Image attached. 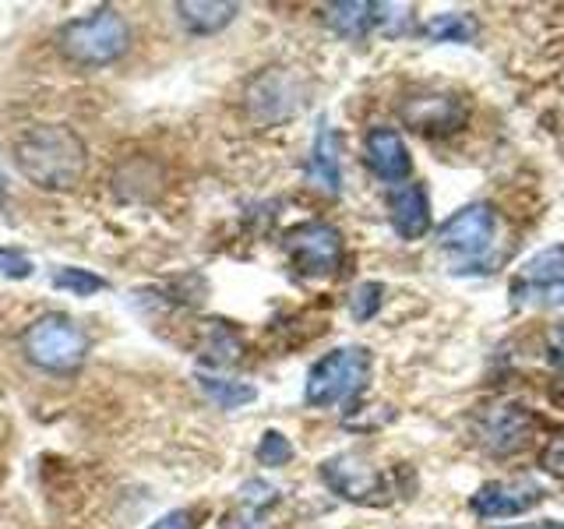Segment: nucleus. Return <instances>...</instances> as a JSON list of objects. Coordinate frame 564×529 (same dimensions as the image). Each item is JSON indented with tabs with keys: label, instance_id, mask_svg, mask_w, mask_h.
<instances>
[{
	"label": "nucleus",
	"instance_id": "1",
	"mask_svg": "<svg viewBox=\"0 0 564 529\" xmlns=\"http://www.w3.org/2000/svg\"><path fill=\"white\" fill-rule=\"evenodd\" d=\"M11 163L32 187L70 191L88 170V145L67 123H29L11 141Z\"/></svg>",
	"mask_w": 564,
	"mask_h": 529
},
{
	"label": "nucleus",
	"instance_id": "2",
	"mask_svg": "<svg viewBox=\"0 0 564 529\" xmlns=\"http://www.w3.org/2000/svg\"><path fill=\"white\" fill-rule=\"evenodd\" d=\"M57 50L75 67H110L131 50V22L110 4L93 8L57 29Z\"/></svg>",
	"mask_w": 564,
	"mask_h": 529
},
{
	"label": "nucleus",
	"instance_id": "3",
	"mask_svg": "<svg viewBox=\"0 0 564 529\" xmlns=\"http://www.w3.org/2000/svg\"><path fill=\"white\" fill-rule=\"evenodd\" d=\"M88 332L61 311L40 314L22 332V353L32 367L46 370V375H75L88 360Z\"/></svg>",
	"mask_w": 564,
	"mask_h": 529
},
{
	"label": "nucleus",
	"instance_id": "4",
	"mask_svg": "<svg viewBox=\"0 0 564 529\" xmlns=\"http://www.w3.org/2000/svg\"><path fill=\"white\" fill-rule=\"evenodd\" d=\"M370 349L367 346H339L325 353L307 370L304 399L314 410H328V406H343L357 399L370 381Z\"/></svg>",
	"mask_w": 564,
	"mask_h": 529
},
{
	"label": "nucleus",
	"instance_id": "5",
	"mask_svg": "<svg viewBox=\"0 0 564 529\" xmlns=\"http://www.w3.org/2000/svg\"><path fill=\"white\" fill-rule=\"evenodd\" d=\"M494 237H498V212L487 202H473L441 223L437 247L455 258V272H484Z\"/></svg>",
	"mask_w": 564,
	"mask_h": 529
},
{
	"label": "nucleus",
	"instance_id": "6",
	"mask_svg": "<svg viewBox=\"0 0 564 529\" xmlns=\"http://www.w3.org/2000/svg\"><path fill=\"white\" fill-rule=\"evenodd\" d=\"M300 106H304V82L296 78L293 67H264L243 88V110L261 128H275L296 117Z\"/></svg>",
	"mask_w": 564,
	"mask_h": 529
},
{
	"label": "nucleus",
	"instance_id": "7",
	"mask_svg": "<svg viewBox=\"0 0 564 529\" xmlns=\"http://www.w3.org/2000/svg\"><path fill=\"white\" fill-rule=\"evenodd\" d=\"M282 247H286V258H290L293 269L307 279L335 276L343 264V255H346L343 234L332 223H322V219L293 226L286 234V240H282Z\"/></svg>",
	"mask_w": 564,
	"mask_h": 529
},
{
	"label": "nucleus",
	"instance_id": "8",
	"mask_svg": "<svg viewBox=\"0 0 564 529\" xmlns=\"http://www.w3.org/2000/svg\"><path fill=\"white\" fill-rule=\"evenodd\" d=\"M536 434V413L525 410L522 402L498 399L476 417V441L498 458L522 452Z\"/></svg>",
	"mask_w": 564,
	"mask_h": 529
},
{
	"label": "nucleus",
	"instance_id": "9",
	"mask_svg": "<svg viewBox=\"0 0 564 529\" xmlns=\"http://www.w3.org/2000/svg\"><path fill=\"white\" fill-rule=\"evenodd\" d=\"M322 481L328 484L332 494H339L343 501H357V505H381L388 490L384 473L370 466L357 452H339L325 458Z\"/></svg>",
	"mask_w": 564,
	"mask_h": 529
},
{
	"label": "nucleus",
	"instance_id": "10",
	"mask_svg": "<svg viewBox=\"0 0 564 529\" xmlns=\"http://www.w3.org/2000/svg\"><path fill=\"white\" fill-rule=\"evenodd\" d=\"M543 501V487L533 481H487L469 498L476 519H516Z\"/></svg>",
	"mask_w": 564,
	"mask_h": 529
},
{
	"label": "nucleus",
	"instance_id": "11",
	"mask_svg": "<svg viewBox=\"0 0 564 529\" xmlns=\"http://www.w3.org/2000/svg\"><path fill=\"white\" fill-rule=\"evenodd\" d=\"M402 120L420 134H455L466 128L469 110L463 99L445 93H416L402 102Z\"/></svg>",
	"mask_w": 564,
	"mask_h": 529
},
{
	"label": "nucleus",
	"instance_id": "12",
	"mask_svg": "<svg viewBox=\"0 0 564 529\" xmlns=\"http://www.w3.org/2000/svg\"><path fill=\"white\" fill-rule=\"evenodd\" d=\"M364 163L370 173L384 184H405L413 181V155L405 149V141L395 128H370L364 138Z\"/></svg>",
	"mask_w": 564,
	"mask_h": 529
},
{
	"label": "nucleus",
	"instance_id": "13",
	"mask_svg": "<svg viewBox=\"0 0 564 529\" xmlns=\"http://www.w3.org/2000/svg\"><path fill=\"white\" fill-rule=\"evenodd\" d=\"M388 219L402 240H420L431 229V202L427 187L416 181H405L388 191Z\"/></svg>",
	"mask_w": 564,
	"mask_h": 529
},
{
	"label": "nucleus",
	"instance_id": "14",
	"mask_svg": "<svg viewBox=\"0 0 564 529\" xmlns=\"http://www.w3.org/2000/svg\"><path fill=\"white\" fill-rule=\"evenodd\" d=\"M343 145H339V131L332 128L328 120L317 123L314 131V145L307 155V181L328 194V198H339L343 191V159H339Z\"/></svg>",
	"mask_w": 564,
	"mask_h": 529
},
{
	"label": "nucleus",
	"instance_id": "15",
	"mask_svg": "<svg viewBox=\"0 0 564 529\" xmlns=\"http://www.w3.org/2000/svg\"><path fill=\"white\" fill-rule=\"evenodd\" d=\"M388 4H370V0H335L325 8V22L343 40H367L370 32H384Z\"/></svg>",
	"mask_w": 564,
	"mask_h": 529
},
{
	"label": "nucleus",
	"instance_id": "16",
	"mask_svg": "<svg viewBox=\"0 0 564 529\" xmlns=\"http://www.w3.org/2000/svg\"><path fill=\"white\" fill-rule=\"evenodd\" d=\"M173 14L191 35H216L237 22L240 4H229V0H181V4H173Z\"/></svg>",
	"mask_w": 564,
	"mask_h": 529
},
{
	"label": "nucleus",
	"instance_id": "17",
	"mask_svg": "<svg viewBox=\"0 0 564 529\" xmlns=\"http://www.w3.org/2000/svg\"><path fill=\"white\" fill-rule=\"evenodd\" d=\"M564 287V244L543 247L522 264L519 279L511 282V293H529V290H551Z\"/></svg>",
	"mask_w": 564,
	"mask_h": 529
},
{
	"label": "nucleus",
	"instance_id": "18",
	"mask_svg": "<svg viewBox=\"0 0 564 529\" xmlns=\"http://www.w3.org/2000/svg\"><path fill=\"white\" fill-rule=\"evenodd\" d=\"M423 40L427 43H473L480 25H476L473 14L463 11H445V14H434L431 22H423Z\"/></svg>",
	"mask_w": 564,
	"mask_h": 529
},
{
	"label": "nucleus",
	"instance_id": "19",
	"mask_svg": "<svg viewBox=\"0 0 564 529\" xmlns=\"http://www.w3.org/2000/svg\"><path fill=\"white\" fill-rule=\"evenodd\" d=\"M198 385L205 399H212L219 410H240V406L258 399V388L251 381H234V378H216V375H198Z\"/></svg>",
	"mask_w": 564,
	"mask_h": 529
},
{
	"label": "nucleus",
	"instance_id": "20",
	"mask_svg": "<svg viewBox=\"0 0 564 529\" xmlns=\"http://www.w3.org/2000/svg\"><path fill=\"white\" fill-rule=\"evenodd\" d=\"M50 282L57 290L70 293V296H93V293H102L110 282L102 276H96L93 269H78V264H64V269H53Z\"/></svg>",
	"mask_w": 564,
	"mask_h": 529
},
{
	"label": "nucleus",
	"instance_id": "21",
	"mask_svg": "<svg viewBox=\"0 0 564 529\" xmlns=\"http://www.w3.org/2000/svg\"><path fill=\"white\" fill-rule=\"evenodd\" d=\"M254 458H258L261 466H269V469L290 466V458H293L290 438L282 434V431H264L261 441H258V449H254Z\"/></svg>",
	"mask_w": 564,
	"mask_h": 529
},
{
	"label": "nucleus",
	"instance_id": "22",
	"mask_svg": "<svg viewBox=\"0 0 564 529\" xmlns=\"http://www.w3.org/2000/svg\"><path fill=\"white\" fill-rule=\"evenodd\" d=\"M384 307V287L381 282H360L357 290L349 296V314L357 317V322H370V317H378V311Z\"/></svg>",
	"mask_w": 564,
	"mask_h": 529
},
{
	"label": "nucleus",
	"instance_id": "23",
	"mask_svg": "<svg viewBox=\"0 0 564 529\" xmlns=\"http://www.w3.org/2000/svg\"><path fill=\"white\" fill-rule=\"evenodd\" d=\"M205 360H212V364H234L237 357H240V339L229 328H216L212 332V339H208V346H205V353H202Z\"/></svg>",
	"mask_w": 564,
	"mask_h": 529
},
{
	"label": "nucleus",
	"instance_id": "24",
	"mask_svg": "<svg viewBox=\"0 0 564 529\" xmlns=\"http://www.w3.org/2000/svg\"><path fill=\"white\" fill-rule=\"evenodd\" d=\"M540 466H543V473H551V476H557V481H564V431H557V434H551L543 441Z\"/></svg>",
	"mask_w": 564,
	"mask_h": 529
},
{
	"label": "nucleus",
	"instance_id": "25",
	"mask_svg": "<svg viewBox=\"0 0 564 529\" xmlns=\"http://www.w3.org/2000/svg\"><path fill=\"white\" fill-rule=\"evenodd\" d=\"M32 269H35V264H32V258L25 251L0 244V276H8V279H29Z\"/></svg>",
	"mask_w": 564,
	"mask_h": 529
},
{
	"label": "nucleus",
	"instance_id": "26",
	"mask_svg": "<svg viewBox=\"0 0 564 529\" xmlns=\"http://www.w3.org/2000/svg\"><path fill=\"white\" fill-rule=\"evenodd\" d=\"M240 494H243V501H247V505H254V508H264V505H272V501H275V487L261 484V481H247V484L240 487Z\"/></svg>",
	"mask_w": 564,
	"mask_h": 529
},
{
	"label": "nucleus",
	"instance_id": "27",
	"mask_svg": "<svg viewBox=\"0 0 564 529\" xmlns=\"http://www.w3.org/2000/svg\"><path fill=\"white\" fill-rule=\"evenodd\" d=\"M516 300L522 304H543V307H561L564 304V287H551V290H529V293H516Z\"/></svg>",
	"mask_w": 564,
	"mask_h": 529
},
{
	"label": "nucleus",
	"instance_id": "28",
	"mask_svg": "<svg viewBox=\"0 0 564 529\" xmlns=\"http://www.w3.org/2000/svg\"><path fill=\"white\" fill-rule=\"evenodd\" d=\"M149 529H198V522H194V511H187V508H173V511H166L163 519H155Z\"/></svg>",
	"mask_w": 564,
	"mask_h": 529
},
{
	"label": "nucleus",
	"instance_id": "29",
	"mask_svg": "<svg viewBox=\"0 0 564 529\" xmlns=\"http://www.w3.org/2000/svg\"><path fill=\"white\" fill-rule=\"evenodd\" d=\"M546 353H551V364L557 370H564V325H557L551 332V339H546Z\"/></svg>",
	"mask_w": 564,
	"mask_h": 529
},
{
	"label": "nucleus",
	"instance_id": "30",
	"mask_svg": "<svg viewBox=\"0 0 564 529\" xmlns=\"http://www.w3.org/2000/svg\"><path fill=\"white\" fill-rule=\"evenodd\" d=\"M508 529H564L561 519H540V522H522V526H508Z\"/></svg>",
	"mask_w": 564,
	"mask_h": 529
}]
</instances>
